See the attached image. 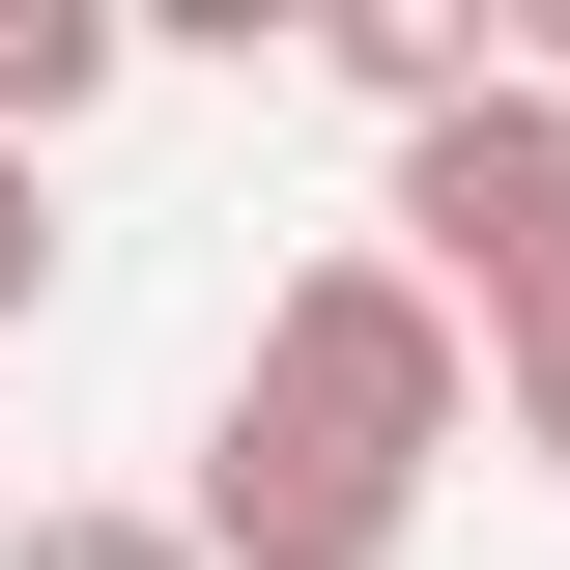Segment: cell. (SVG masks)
I'll list each match as a JSON object with an SVG mask.
<instances>
[{"instance_id":"obj_2","label":"cell","mask_w":570,"mask_h":570,"mask_svg":"<svg viewBox=\"0 0 570 570\" xmlns=\"http://www.w3.org/2000/svg\"><path fill=\"white\" fill-rule=\"evenodd\" d=\"M115 86H142L115 0H0V142H29V171H58V115H115Z\"/></svg>"},{"instance_id":"obj_4","label":"cell","mask_w":570,"mask_h":570,"mask_svg":"<svg viewBox=\"0 0 570 570\" xmlns=\"http://www.w3.org/2000/svg\"><path fill=\"white\" fill-rule=\"evenodd\" d=\"M0 570H200V513H29Z\"/></svg>"},{"instance_id":"obj_1","label":"cell","mask_w":570,"mask_h":570,"mask_svg":"<svg viewBox=\"0 0 570 570\" xmlns=\"http://www.w3.org/2000/svg\"><path fill=\"white\" fill-rule=\"evenodd\" d=\"M456 428H485V314H456L400 228H343V257L257 285V343H228L171 513H200V570H400Z\"/></svg>"},{"instance_id":"obj_3","label":"cell","mask_w":570,"mask_h":570,"mask_svg":"<svg viewBox=\"0 0 570 570\" xmlns=\"http://www.w3.org/2000/svg\"><path fill=\"white\" fill-rule=\"evenodd\" d=\"M485 428L570 485V257H513V285H485Z\"/></svg>"},{"instance_id":"obj_5","label":"cell","mask_w":570,"mask_h":570,"mask_svg":"<svg viewBox=\"0 0 570 570\" xmlns=\"http://www.w3.org/2000/svg\"><path fill=\"white\" fill-rule=\"evenodd\" d=\"M0 314H58V171L0 142Z\"/></svg>"},{"instance_id":"obj_6","label":"cell","mask_w":570,"mask_h":570,"mask_svg":"<svg viewBox=\"0 0 570 570\" xmlns=\"http://www.w3.org/2000/svg\"><path fill=\"white\" fill-rule=\"evenodd\" d=\"M513 86H542V115H570V0H542V29H513Z\"/></svg>"}]
</instances>
